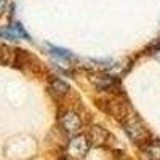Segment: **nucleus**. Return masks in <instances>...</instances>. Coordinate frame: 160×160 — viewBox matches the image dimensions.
I'll return each mask as SVG.
<instances>
[{
  "label": "nucleus",
  "mask_w": 160,
  "mask_h": 160,
  "mask_svg": "<svg viewBox=\"0 0 160 160\" xmlns=\"http://www.w3.org/2000/svg\"><path fill=\"white\" fill-rule=\"evenodd\" d=\"M59 122H61V127L64 128V131L69 133V135H77L80 131V128H82V120L72 111H66L61 115Z\"/></svg>",
  "instance_id": "7ed1b4c3"
},
{
  "label": "nucleus",
  "mask_w": 160,
  "mask_h": 160,
  "mask_svg": "<svg viewBox=\"0 0 160 160\" xmlns=\"http://www.w3.org/2000/svg\"><path fill=\"white\" fill-rule=\"evenodd\" d=\"M0 37L2 38H8V40H16L19 37L22 38H28V32L22 29V26L19 22H15L11 26H5L3 29H0Z\"/></svg>",
  "instance_id": "20e7f679"
},
{
  "label": "nucleus",
  "mask_w": 160,
  "mask_h": 160,
  "mask_svg": "<svg viewBox=\"0 0 160 160\" xmlns=\"http://www.w3.org/2000/svg\"><path fill=\"white\" fill-rule=\"evenodd\" d=\"M90 149V141L88 138L85 136H75L69 141V146H68V154L71 158H75V160H80L87 155Z\"/></svg>",
  "instance_id": "f03ea898"
},
{
  "label": "nucleus",
  "mask_w": 160,
  "mask_h": 160,
  "mask_svg": "<svg viewBox=\"0 0 160 160\" xmlns=\"http://www.w3.org/2000/svg\"><path fill=\"white\" fill-rule=\"evenodd\" d=\"M5 8H7V0H0V15L5 11Z\"/></svg>",
  "instance_id": "f8f14e48"
},
{
  "label": "nucleus",
  "mask_w": 160,
  "mask_h": 160,
  "mask_svg": "<svg viewBox=\"0 0 160 160\" xmlns=\"http://www.w3.org/2000/svg\"><path fill=\"white\" fill-rule=\"evenodd\" d=\"M93 83L96 85V88L99 90H109L111 87L115 85V78L111 75H96V78H93Z\"/></svg>",
  "instance_id": "423d86ee"
},
{
  "label": "nucleus",
  "mask_w": 160,
  "mask_h": 160,
  "mask_svg": "<svg viewBox=\"0 0 160 160\" xmlns=\"http://www.w3.org/2000/svg\"><path fill=\"white\" fill-rule=\"evenodd\" d=\"M13 59H15V51L11 48H8L7 45L0 43V64L7 66V64L13 62Z\"/></svg>",
  "instance_id": "0eeeda50"
},
{
  "label": "nucleus",
  "mask_w": 160,
  "mask_h": 160,
  "mask_svg": "<svg viewBox=\"0 0 160 160\" xmlns=\"http://www.w3.org/2000/svg\"><path fill=\"white\" fill-rule=\"evenodd\" d=\"M51 53L56 56H61V58H72V53L64 50V48H58V47H51Z\"/></svg>",
  "instance_id": "9d476101"
},
{
  "label": "nucleus",
  "mask_w": 160,
  "mask_h": 160,
  "mask_svg": "<svg viewBox=\"0 0 160 160\" xmlns=\"http://www.w3.org/2000/svg\"><path fill=\"white\" fill-rule=\"evenodd\" d=\"M152 56H154L157 61H160V47L154 48V51H152Z\"/></svg>",
  "instance_id": "9b49d317"
},
{
  "label": "nucleus",
  "mask_w": 160,
  "mask_h": 160,
  "mask_svg": "<svg viewBox=\"0 0 160 160\" xmlns=\"http://www.w3.org/2000/svg\"><path fill=\"white\" fill-rule=\"evenodd\" d=\"M146 154L152 160H160V144L158 142H149L146 146Z\"/></svg>",
  "instance_id": "1a4fd4ad"
},
{
  "label": "nucleus",
  "mask_w": 160,
  "mask_h": 160,
  "mask_svg": "<svg viewBox=\"0 0 160 160\" xmlns=\"http://www.w3.org/2000/svg\"><path fill=\"white\" fill-rule=\"evenodd\" d=\"M123 128L127 131V135L138 144L141 142H148L149 139V130L144 127V123L135 115V114H128L123 115Z\"/></svg>",
  "instance_id": "f257e3e1"
},
{
  "label": "nucleus",
  "mask_w": 160,
  "mask_h": 160,
  "mask_svg": "<svg viewBox=\"0 0 160 160\" xmlns=\"http://www.w3.org/2000/svg\"><path fill=\"white\" fill-rule=\"evenodd\" d=\"M48 90L55 96H62V95H66V93L69 91V85L64 83L62 80H59V78H53V80H50V83H48Z\"/></svg>",
  "instance_id": "39448f33"
},
{
  "label": "nucleus",
  "mask_w": 160,
  "mask_h": 160,
  "mask_svg": "<svg viewBox=\"0 0 160 160\" xmlns=\"http://www.w3.org/2000/svg\"><path fill=\"white\" fill-rule=\"evenodd\" d=\"M108 138V133H106L101 127H93L90 131V139H93V142H96L98 146L104 142V139Z\"/></svg>",
  "instance_id": "6e6552de"
}]
</instances>
